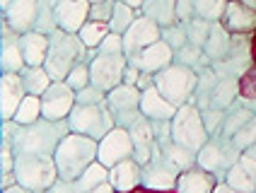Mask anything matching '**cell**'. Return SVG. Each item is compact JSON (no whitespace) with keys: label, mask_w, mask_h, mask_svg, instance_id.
Masks as SVG:
<instances>
[{"label":"cell","mask_w":256,"mask_h":193,"mask_svg":"<svg viewBox=\"0 0 256 193\" xmlns=\"http://www.w3.org/2000/svg\"><path fill=\"white\" fill-rule=\"evenodd\" d=\"M200 116H203V126H206L208 136H218L220 128H222V121H225V111L215 109V106H208V109L200 111Z\"/></svg>","instance_id":"obj_44"},{"label":"cell","mask_w":256,"mask_h":193,"mask_svg":"<svg viewBox=\"0 0 256 193\" xmlns=\"http://www.w3.org/2000/svg\"><path fill=\"white\" fill-rule=\"evenodd\" d=\"M126 58L130 66H136V68L142 70V72L157 75L160 70H164L167 66L174 63V51L160 39V42H155L152 46H148V48H142V51H138V54H133V56H126Z\"/></svg>","instance_id":"obj_17"},{"label":"cell","mask_w":256,"mask_h":193,"mask_svg":"<svg viewBox=\"0 0 256 193\" xmlns=\"http://www.w3.org/2000/svg\"><path fill=\"white\" fill-rule=\"evenodd\" d=\"M90 2H102V0H90Z\"/></svg>","instance_id":"obj_58"},{"label":"cell","mask_w":256,"mask_h":193,"mask_svg":"<svg viewBox=\"0 0 256 193\" xmlns=\"http://www.w3.org/2000/svg\"><path fill=\"white\" fill-rule=\"evenodd\" d=\"M225 184L242 193H256V160L244 154L237 160V164L232 166L225 176Z\"/></svg>","instance_id":"obj_24"},{"label":"cell","mask_w":256,"mask_h":193,"mask_svg":"<svg viewBox=\"0 0 256 193\" xmlns=\"http://www.w3.org/2000/svg\"><path fill=\"white\" fill-rule=\"evenodd\" d=\"M24 56L20 46V34L14 32L5 20H0V70L2 72H22Z\"/></svg>","instance_id":"obj_16"},{"label":"cell","mask_w":256,"mask_h":193,"mask_svg":"<svg viewBox=\"0 0 256 193\" xmlns=\"http://www.w3.org/2000/svg\"><path fill=\"white\" fill-rule=\"evenodd\" d=\"M109 184L118 193H130L133 188L142 186V164L136 157H128L124 162L109 169Z\"/></svg>","instance_id":"obj_21"},{"label":"cell","mask_w":256,"mask_h":193,"mask_svg":"<svg viewBox=\"0 0 256 193\" xmlns=\"http://www.w3.org/2000/svg\"><path fill=\"white\" fill-rule=\"evenodd\" d=\"M138 12L155 20L160 27H167L176 22V0H145Z\"/></svg>","instance_id":"obj_30"},{"label":"cell","mask_w":256,"mask_h":193,"mask_svg":"<svg viewBox=\"0 0 256 193\" xmlns=\"http://www.w3.org/2000/svg\"><path fill=\"white\" fill-rule=\"evenodd\" d=\"M100 102H106V92H102L100 87H94V84L75 92V104H100Z\"/></svg>","instance_id":"obj_47"},{"label":"cell","mask_w":256,"mask_h":193,"mask_svg":"<svg viewBox=\"0 0 256 193\" xmlns=\"http://www.w3.org/2000/svg\"><path fill=\"white\" fill-rule=\"evenodd\" d=\"M80 63H90V48L78 34L66 29H56L54 34H48V54L44 68L54 80H66L68 72Z\"/></svg>","instance_id":"obj_3"},{"label":"cell","mask_w":256,"mask_h":193,"mask_svg":"<svg viewBox=\"0 0 256 193\" xmlns=\"http://www.w3.org/2000/svg\"><path fill=\"white\" fill-rule=\"evenodd\" d=\"M10 2H12V0H0V12H2V10H5V8H8Z\"/></svg>","instance_id":"obj_57"},{"label":"cell","mask_w":256,"mask_h":193,"mask_svg":"<svg viewBox=\"0 0 256 193\" xmlns=\"http://www.w3.org/2000/svg\"><path fill=\"white\" fill-rule=\"evenodd\" d=\"M128 68L126 54H97L90 60V75L92 84L100 87L102 92H112L114 87L124 82V72Z\"/></svg>","instance_id":"obj_10"},{"label":"cell","mask_w":256,"mask_h":193,"mask_svg":"<svg viewBox=\"0 0 256 193\" xmlns=\"http://www.w3.org/2000/svg\"><path fill=\"white\" fill-rule=\"evenodd\" d=\"M39 2H42V0H12V2L2 10V20H5L17 34H27V32H32L34 24H36Z\"/></svg>","instance_id":"obj_19"},{"label":"cell","mask_w":256,"mask_h":193,"mask_svg":"<svg viewBox=\"0 0 256 193\" xmlns=\"http://www.w3.org/2000/svg\"><path fill=\"white\" fill-rule=\"evenodd\" d=\"M20 46H22V56H24V66L39 68L44 66L46 54H48V34L32 29L27 34H20Z\"/></svg>","instance_id":"obj_26"},{"label":"cell","mask_w":256,"mask_h":193,"mask_svg":"<svg viewBox=\"0 0 256 193\" xmlns=\"http://www.w3.org/2000/svg\"><path fill=\"white\" fill-rule=\"evenodd\" d=\"M97 152H100V140L90 138V136H80V133H68L54 152L58 179H80L87 172V166L97 162Z\"/></svg>","instance_id":"obj_2"},{"label":"cell","mask_w":256,"mask_h":193,"mask_svg":"<svg viewBox=\"0 0 256 193\" xmlns=\"http://www.w3.org/2000/svg\"><path fill=\"white\" fill-rule=\"evenodd\" d=\"M138 78H140V70L128 63L126 72H124V82H126V84H136V82H138Z\"/></svg>","instance_id":"obj_52"},{"label":"cell","mask_w":256,"mask_h":193,"mask_svg":"<svg viewBox=\"0 0 256 193\" xmlns=\"http://www.w3.org/2000/svg\"><path fill=\"white\" fill-rule=\"evenodd\" d=\"M75 106V90L66 80H54L42 96V114L48 121H66Z\"/></svg>","instance_id":"obj_12"},{"label":"cell","mask_w":256,"mask_h":193,"mask_svg":"<svg viewBox=\"0 0 256 193\" xmlns=\"http://www.w3.org/2000/svg\"><path fill=\"white\" fill-rule=\"evenodd\" d=\"M162 39V27L157 24L155 20L145 17V14H138V20L128 27V32L124 34V54L126 56H133L152 46L155 42Z\"/></svg>","instance_id":"obj_13"},{"label":"cell","mask_w":256,"mask_h":193,"mask_svg":"<svg viewBox=\"0 0 256 193\" xmlns=\"http://www.w3.org/2000/svg\"><path fill=\"white\" fill-rule=\"evenodd\" d=\"M213 193H242V191H237V188H232L230 184H225V181H220L218 186H215V191Z\"/></svg>","instance_id":"obj_54"},{"label":"cell","mask_w":256,"mask_h":193,"mask_svg":"<svg viewBox=\"0 0 256 193\" xmlns=\"http://www.w3.org/2000/svg\"><path fill=\"white\" fill-rule=\"evenodd\" d=\"M160 148V154H162V160L172 164L179 174L186 172V169H191V166H196V152L186 150L182 145H176L174 140H167V142H162V145H157Z\"/></svg>","instance_id":"obj_29"},{"label":"cell","mask_w":256,"mask_h":193,"mask_svg":"<svg viewBox=\"0 0 256 193\" xmlns=\"http://www.w3.org/2000/svg\"><path fill=\"white\" fill-rule=\"evenodd\" d=\"M104 181H109V169L104 164H100V162H94L92 166H87V172L80 179H75V184H78V188L82 193H90L92 188H97L100 184H104Z\"/></svg>","instance_id":"obj_38"},{"label":"cell","mask_w":256,"mask_h":193,"mask_svg":"<svg viewBox=\"0 0 256 193\" xmlns=\"http://www.w3.org/2000/svg\"><path fill=\"white\" fill-rule=\"evenodd\" d=\"M208 130L203 126V116H200V109L188 102L184 106H179L174 118H172V140L176 145H182L186 150L198 152L206 142H208Z\"/></svg>","instance_id":"obj_7"},{"label":"cell","mask_w":256,"mask_h":193,"mask_svg":"<svg viewBox=\"0 0 256 193\" xmlns=\"http://www.w3.org/2000/svg\"><path fill=\"white\" fill-rule=\"evenodd\" d=\"M66 82L70 90L75 92H80V90H85L92 84V75H90V63H80V66H75V68L68 72V78H66Z\"/></svg>","instance_id":"obj_43"},{"label":"cell","mask_w":256,"mask_h":193,"mask_svg":"<svg viewBox=\"0 0 256 193\" xmlns=\"http://www.w3.org/2000/svg\"><path fill=\"white\" fill-rule=\"evenodd\" d=\"M222 24L230 32L249 34L252 29H256V10L246 8L242 0H228V10L222 14Z\"/></svg>","instance_id":"obj_25"},{"label":"cell","mask_w":256,"mask_h":193,"mask_svg":"<svg viewBox=\"0 0 256 193\" xmlns=\"http://www.w3.org/2000/svg\"><path fill=\"white\" fill-rule=\"evenodd\" d=\"M14 176L17 184L29 191H48L58 181L56 160L46 154H17Z\"/></svg>","instance_id":"obj_4"},{"label":"cell","mask_w":256,"mask_h":193,"mask_svg":"<svg viewBox=\"0 0 256 193\" xmlns=\"http://www.w3.org/2000/svg\"><path fill=\"white\" fill-rule=\"evenodd\" d=\"M109 24H104V22H94V20H87L85 24H82V29L78 32V36L82 39V44H85L87 48H97L106 36H109Z\"/></svg>","instance_id":"obj_37"},{"label":"cell","mask_w":256,"mask_h":193,"mask_svg":"<svg viewBox=\"0 0 256 193\" xmlns=\"http://www.w3.org/2000/svg\"><path fill=\"white\" fill-rule=\"evenodd\" d=\"M121 2H126V5H130V8L140 10V8H142V2H145V0H121Z\"/></svg>","instance_id":"obj_55"},{"label":"cell","mask_w":256,"mask_h":193,"mask_svg":"<svg viewBox=\"0 0 256 193\" xmlns=\"http://www.w3.org/2000/svg\"><path fill=\"white\" fill-rule=\"evenodd\" d=\"M210 29H213V22H208V20H191L188 24H186V32H188V44H196V46H206L208 42V36H210Z\"/></svg>","instance_id":"obj_42"},{"label":"cell","mask_w":256,"mask_h":193,"mask_svg":"<svg viewBox=\"0 0 256 193\" xmlns=\"http://www.w3.org/2000/svg\"><path fill=\"white\" fill-rule=\"evenodd\" d=\"M254 116H256V111H252L246 104H242V99H237V102L225 111V121H222V128H220L218 136L232 140L237 133H240V128H244Z\"/></svg>","instance_id":"obj_28"},{"label":"cell","mask_w":256,"mask_h":193,"mask_svg":"<svg viewBox=\"0 0 256 193\" xmlns=\"http://www.w3.org/2000/svg\"><path fill=\"white\" fill-rule=\"evenodd\" d=\"M14 160H17V154H14L12 145L5 142V140H0V172L2 174L14 172Z\"/></svg>","instance_id":"obj_49"},{"label":"cell","mask_w":256,"mask_h":193,"mask_svg":"<svg viewBox=\"0 0 256 193\" xmlns=\"http://www.w3.org/2000/svg\"><path fill=\"white\" fill-rule=\"evenodd\" d=\"M240 157H242V150L234 145V140L222 138V136H210L208 142L196 152V164L215 174L218 181H225L228 172L237 164Z\"/></svg>","instance_id":"obj_8"},{"label":"cell","mask_w":256,"mask_h":193,"mask_svg":"<svg viewBox=\"0 0 256 193\" xmlns=\"http://www.w3.org/2000/svg\"><path fill=\"white\" fill-rule=\"evenodd\" d=\"M130 138H133V148H136V160L140 162L142 166L148 164L157 152V138H155V128H152V121L140 116L136 124L128 128Z\"/></svg>","instance_id":"obj_20"},{"label":"cell","mask_w":256,"mask_h":193,"mask_svg":"<svg viewBox=\"0 0 256 193\" xmlns=\"http://www.w3.org/2000/svg\"><path fill=\"white\" fill-rule=\"evenodd\" d=\"M140 96L142 92L136 84H126V82H121L112 92H106V104H109V109L114 114V121L118 128H130L142 116Z\"/></svg>","instance_id":"obj_9"},{"label":"cell","mask_w":256,"mask_h":193,"mask_svg":"<svg viewBox=\"0 0 256 193\" xmlns=\"http://www.w3.org/2000/svg\"><path fill=\"white\" fill-rule=\"evenodd\" d=\"M176 181H179V172L162 160L160 148H157L155 157L142 166V188H148V191H174Z\"/></svg>","instance_id":"obj_14"},{"label":"cell","mask_w":256,"mask_h":193,"mask_svg":"<svg viewBox=\"0 0 256 193\" xmlns=\"http://www.w3.org/2000/svg\"><path fill=\"white\" fill-rule=\"evenodd\" d=\"M162 42L167 44L172 51H179L182 46L188 44V32H186V24L184 22H174V24L162 27Z\"/></svg>","instance_id":"obj_41"},{"label":"cell","mask_w":256,"mask_h":193,"mask_svg":"<svg viewBox=\"0 0 256 193\" xmlns=\"http://www.w3.org/2000/svg\"><path fill=\"white\" fill-rule=\"evenodd\" d=\"M246 8H252V10H256V0H242Z\"/></svg>","instance_id":"obj_56"},{"label":"cell","mask_w":256,"mask_h":193,"mask_svg":"<svg viewBox=\"0 0 256 193\" xmlns=\"http://www.w3.org/2000/svg\"><path fill=\"white\" fill-rule=\"evenodd\" d=\"M90 0H54L58 29L78 34L82 24L90 20Z\"/></svg>","instance_id":"obj_18"},{"label":"cell","mask_w":256,"mask_h":193,"mask_svg":"<svg viewBox=\"0 0 256 193\" xmlns=\"http://www.w3.org/2000/svg\"><path fill=\"white\" fill-rule=\"evenodd\" d=\"M138 10L136 8H130L126 2H121V0H116L114 2V12H112V20H109V29L114 32V34H126L128 27L138 20Z\"/></svg>","instance_id":"obj_35"},{"label":"cell","mask_w":256,"mask_h":193,"mask_svg":"<svg viewBox=\"0 0 256 193\" xmlns=\"http://www.w3.org/2000/svg\"><path fill=\"white\" fill-rule=\"evenodd\" d=\"M218 184L220 181H218L215 174H210V172H206V169H200L196 164L179 174L174 193H213Z\"/></svg>","instance_id":"obj_23"},{"label":"cell","mask_w":256,"mask_h":193,"mask_svg":"<svg viewBox=\"0 0 256 193\" xmlns=\"http://www.w3.org/2000/svg\"><path fill=\"white\" fill-rule=\"evenodd\" d=\"M196 17L208 22H222V14L228 10V0H194Z\"/></svg>","instance_id":"obj_39"},{"label":"cell","mask_w":256,"mask_h":193,"mask_svg":"<svg viewBox=\"0 0 256 193\" xmlns=\"http://www.w3.org/2000/svg\"><path fill=\"white\" fill-rule=\"evenodd\" d=\"M2 193H46V191H29V188H24V186H20V184H12V186L2 188Z\"/></svg>","instance_id":"obj_53"},{"label":"cell","mask_w":256,"mask_h":193,"mask_svg":"<svg viewBox=\"0 0 256 193\" xmlns=\"http://www.w3.org/2000/svg\"><path fill=\"white\" fill-rule=\"evenodd\" d=\"M114 2H116V0H102V2H92V5H90V20L109 24L112 12H114Z\"/></svg>","instance_id":"obj_45"},{"label":"cell","mask_w":256,"mask_h":193,"mask_svg":"<svg viewBox=\"0 0 256 193\" xmlns=\"http://www.w3.org/2000/svg\"><path fill=\"white\" fill-rule=\"evenodd\" d=\"M218 82H220V78H218V72H215L210 66L198 72V82H196V92L191 96V102H194L200 111L210 106V96H213V90Z\"/></svg>","instance_id":"obj_32"},{"label":"cell","mask_w":256,"mask_h":193,"mask_svg":"<svg viewBox=\"0 0 256 193\" xmlns=\"http://www.w3.org/2000/svg\"><path fill=\"white\" fill-rule=\"evenodd\" d=\"M174 63H182L186 68L200 72L203 68L210 66V58H208V54H206L200 46H196V44H186V46H182L179 51H174Z\"/></svg>","instance_id":"obj_34"},{"label":"cell","mask_w":256,"mask_h":193,"mask_svg":"<svg viewBox=\"0 0 256 193\" xmlns=\"http://www.w3.org/2000/svg\"><path fill=\"white\" fill-rule=\"evenodd\" d=\"M140 114L145 118H150V121H172L174 114H176V106H174L172 102H167V99L162 96V92L152 84V87L142 90Z\"/></svg>","instance_id":"obj_22"},{"label":"cell","mask_w":256,"mask_h":193,"mask_svg":"<svg viewBox=\"0 0 256 193\" xmlns=\"http://www.w3.org/2000/svg\"><path fill=\"white\" fill-rule=\"evenodd\" d=\"M232 140H234V145H237L242 152L246 150L249 145H254V142H256V116L246 126H244V128H240V133H237Z\"/></svg>","instance_id":"obj_46"},{"label":"cell","mask_w":256,"mask_h":193,"mask_svg":"<svg viewBox=\"0 0 256 193\" xmlns=\"http://www.w3.org/2000/svg\"><path fill=\"white\" fill-rule=\"evenodd\" d=\"M240 87H242V80H234V78H220V82L215 84L213 96H210V106L215 109L228 111L237 99H240Z\"/></svg>","instance_id":"obj_31"},{"label":"cell","mask_w":256,"mask_h":193,"mask_svg":"<svg viewBox=\"0 0 256 193\" xmlns=\"http://www.w3.org/2000/svg\"><path fill=\"white\" fill-rule=\"evenodd\" d=\"M97 54H124V34L109 32V36L94 48Z\"/></svg>","instance_id":"obj_48"},{"label":"cell","mask_w":256,"mask_h":193,"mask_svg":"<svg viewBox=\"0 0 256 193\" xmlns=\"http://www.w3.org/2000/svg\"><path fill=\"white\" fill-rule=\"evenodd\" d=\"M46 193H82L80 188H78V184L75 181H66V179H58L51 188Z\"/></svg>","instance_id":"obj_51"},{"label":"cell","mask_w":256,"mask_h":193,"mask_svg":"<svg viewBox=\"0 0 256 193\" xmlns=\"http://www.w3.org/2000/svg\"><path fill=\"white\" fill-rule=\"evenodd\" d=\"M191 20H196V5H194V0H176V22L188 24Z\"/></svg>","instance_id":"obj_50"},{"label":"cell","mask_w":256,"mask_h":193,"mask_svg":"<svg viewBox=\"0 0 256 193\" xmlns=\"http://www.w3.org/2000/svg\"><path fill=\"white\" fill-rule=\"evenodd\" d=\"M70 133L68 118L66 121H48L39 118L29 126H20L14 118L0 121V140L12 145L14 154H46L54 157L60 140Z\"/></svg>","instance_id":"obj_1"},{"label":"cell","mask_w":256,"mask_h":193,"mask_svg":"<svg viewBox=\"0 0 256 193\" xmlns=\"http://www.w3.org/2000/svg\"><path fill=\"white\" fill-rule=\"evenodd\" d=\"M27 96L20 72H0V121H10Z\"/></svg>","instance_id":"obj_15"},{"label":"cell","mask_w":256,"mask_h":193,"mask_svg":"<svg viewBox=\"0 0 256 193\" xmlns=\"http://www.w3.org/2000/svg\"><path fill=\"white\" fill-rule=\"evenodd\" d=\"M68 126H70V133L102 140L112 128H116V121L109 104L100 102V104H75L68 116Z\"/></svg>","instance_id":"obj_6"},{"label":"cell","mask_w":256,"mask_h":193,"mask_svg":"<svg viewBox=\"0 0 256 193\" xmlns=\"http://www.w3.org/2000/svg\"><path fill=\"white\" fill-rule=\"evenodd\" d=\"M56 29H58V22H56V10H54V0H42L39 2V17H36L34 32L54 34Z\"/></svg>","instance_id":"obj_40"},{"label":"cell","mask_w":256,"mask_h":193,"mask_svg":"<svg viewBox=\"0 0 256 193\" xmlns=\"http://www.w3.org/2000/svg\"><path fill=\"white\" fill-rule=\"evenodd\" d=\"M232 44H234L232 32H230L222 22H213L210 36H208V42H206V46H203V51H206L208 58H210V66H213V63H220V60H225V58H230V54H232Z\"/></svg>","instance_id":"obj_27"},{"label":"cell","mask_w":256,"mask_h":193,"mask_svg":"<svg viewBox=\"0 0 256 193\" xmlns=\"http://www.w3.org/2000/svg\"><path fill=\"white\" fill-rule=\"evenodd\" d=\"M20 75H22V82H24L27 94H34V96H44V92L54 82V78L48 75V70L44 68V66H39V68H24Z\"/></svg>","instance_id":"obj_33"},{"label":"cell","mask_w":256,"mask_h":193,"mask_svg":"<svg viewBox=\"0 0 256 193\" xmlns=\"http://www.w3.org/2000/svg\"><path fill=\"white\" fill-rule=\"evenodd\" d=\"M116 193H118V191H116Z\"/></svg>","instance_id":"obj_59"},{"label":"cell","mask_w":256,"mask_h":193,"mask_svg":"<svg viewBox=\"0 0 256 193\" xmlns=\"http://www.w3.org/2000/svg\"><path fill=\"white\" fill-rule=\"evenodd\" d=\"M196 82H198V72L182 63H172L155 75V87L176 109L191 102V96L196 92Z\"/></svg>","instance_id":"obj_5"},{"label":"cell","mask_w":256,"mask_h":193,"mask_svg":"<svg viewBox=\"0 0 256 193\" xmlns=\"http://www.w3.org/2000/svg\"><path fill=\"white\" fill-rule=\"evenodd\" d=\"M44 118L42 114V96H34V94H27L22 99V104H20V109L14 114V121L20 126H29L34 124V121H39Z\"/></svg>","instance_id":"obj_36"},{"label":"cell","mask_w":256,"mask_h":193,"mask_svg":"<svg viewBox=\"0 0 256 193\" xmlns=\"http://www.w3.org/2000/svg\"><path fill=\"white\" fill-rule=\"evenodd\" d=\"M136 154V148H133V138L128 133V128H112L104 138L100 140V152H97V162L104 164L106 169L116 166L118 162H124L128 157Z\"/></svg>","instance_id":"obj_11"}]
</instances>
